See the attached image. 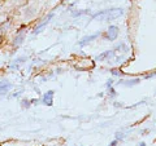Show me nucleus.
<instances>
[{
  "label": "nucleus",
  "mask_w": 156,
  "mask_h": 146,
  "mask_svg": "<svg viewBox=\"0 0 156 146\" xmlns=\"http://www.w3.org/2000/svg\"><path fill=\"white\" fill-rule=\"evenodd\" d=\"M52 17H53V13H50V14H48V16H47L44 19H43V22H42V23H39L38 26H35V28H34L33 34H35V35H37V34H39V32H41V31L43 30V28H44V27L47 26V23L50 22V19H51Z\"/></svg>",
  "instance_id": "423d86ee"
},
{
  "label": "nucleus",
  "mask_w": 156,
  "mask_h": 146,
  "mask_svg": "<svg viewBox=\"0 0 156 146\" xmlns=\"http://www.w3.org/2000/svg\"><path fill=\"white\" fill-rule=\"evenodd\" d=\"M115 51L112 49V51H105V52H103L101 55H99V56H96L95 57V60L96 61H99V62H101V61H108V60H111V58H113L115 57Z\"/></svg>",
  "instance_id": "39448f33"
},
{
  "label": "nucleus",
  "mask_w": 156,
  "mask_h": 146,
  "mask_svg": "<svg viewBox=\"0 0 156 146\" xmlns=\"http://www.w3.org/2000/svg\"><path fill=\"white\" fill-rule=\"evenodd\" d=\"M119 34H120V28L116 25H111L105 32V39L109 41H115L116 39L119 38Z\"/></svg>",
  "instance_id": "f03ea898"
},
{
  "label": "nucleus",
  "mask_w": 156,
  "mask_h": 146,
  "mask_svg": "<svg viewBox=\"0 0 156 146\" xmlns=\"http://www.w3.org/2000/svg\"><path fill=\"white\" fill-rule=\"evenodd\" d=\"M125 134L122 132H116V140H124Z\"/></svg>",
  "instance_id": "f8f14e48"
},
{
  "label": "nucleus",
  "mask_w": 156,
  "mask_h": 146,
  "mask_svg": "<svg viewBox=\"0 0 156 146\" xmlns=\"http://www.w3.org/2000/svg\"><path fill=\"white\" fill-rule=\"evenodd\" d=\"M109 97H116L117 96V93H116V91L113 89V88H112V87H109Z\"/></svg>",
  "instance_id": "ddd939ff"
},
{
  "label": "nucleus",
  "mask_w": 156,
  "mask_h": 146,
  "mask_svg": "<svg viewBox=\"0 0 156 146\" xmlns=\"http://www.w3.org/2000/svg\"><path fill=\"white\" fill-rule=\"evenodd\" d=\"M139 146H146V144L144 142H139Z\"/></svg>",
  "instance_id": "6ab92c4d"
},
{
  "label": "nucleus",
  "mask_w": 156,
  "mask_h": 146,
  "mask_svg": "<svg viewBox=\"0 0 156 146\" xmlns=\"http://www.w3.org/2000/svg\"><path fill=\"white\" fill-rule=\"evenodd\" d=\"M72 146H78V145H72Z\"/></svg>",
  "instance_id": "aec40b11"
},
{
  "label": "nucleus",
  "mask_w": 156,
  "mask_h": 146,
  "mask_svg": "<svg viewBox=\"0 0 156 146\" xmlns=\"http://www.w3.org/2000/svg\"><path fill=\"white\" fill-rule=\"evenodd\" d=\"M30 102L31 101H29V100H23L22 101V106L23 108H29V106H30Z\"/></svg>",
  "instance_id": "4468645a"
},
{
  "label": "nucleus",
  "mask_w": 156,
  "mask_h": 146,
  "mask_svg": "<svg viewBox=\"0 0 156 146\" xmlns=\"http://www.w3.org/2000/svg\"><path fill=\"white\" fill-rule=\"evenodd\" d=\"M13 88V84L8 80H0V95H5Z\"/></svg>",
  "instance_id": "0eeeda50"
},
{
  "label": "nucleus",
  "mask_w": 156,
  "mask_h": 146,
  "mask_svg": "<svg viewBox=\"0 0 156 146\" xmlns=\"http://www.w3.org/2000/svg\"><path fill=\"white\" fill-rule=\"evenodd\" d=\"M112 84H113V80L109 79L108 81H107V87H112Z\"/></svg>",
  "instance_id": "a211bd4d"
},
{
  "label": "nucleus",
  "mask_w": 156,
  "mask_h": 146,
  "mask_svg": "<svg viewBox=\"0 0 156 146\" xmlns=\"http://www.w3.org/2000/svg\"><path fill=\"white\" fill-rule=\"evenodd\" d=\"M117 144H119V140H113V141H112V142H111L108 146H119Z\"/></svg>",
  "instance_id": "f3484780"
},
{
  "label": "nucleus",
  "mask_w": 156,
  "mask_h": 146,
  "mask_svg": "<svg viewBox=\"0 0 156 146\" xmlns=\"http://www.w3.org/2000/svg\"><path fill=\"white\" fill-rule=\"evenodd\" d=\"M116 49H119V51L122 49L124 52H128V47H126V44H124V43H120V44H117Z\"/></svg>",
  "instance_id": "9b49d317"
},
{
  "label": "nucleus",
  "mask_w": 156,
  "mask_h": 146,
  "mask_svg": "<svg viewBox=\"0 0 156 146\" xmlns=\"http://www.w3.org/2000/svg\"><path fill=\"white\" fill-rule=\"evenodd\" d=\"M140 83L139 78H135V79H129V80H119L117 84H121V85H125V87H134L136 84Z\"/></svg>",
  "instance_id": "6e6552de"
},
{
  "label": "nucleus",
  "mask_w": 156,
  "mask_h": 146,
  "mask_svg": "<svg viewBox=\"0 0 156 146\" xmlns=\"http://www.w3.org/2000/svg\"><path fill=\"white\" fill-rule=\"evenodd\" d=\"M87 13H90V12L89 11H78V12L73 11L72 12V16L73 17H80V16H82V14H87Z\"/></svg>",
  "instance_id": "9d476101"
},
{
  "label": "nucleus",
  "mask_w": 156,
  "mask_h": 146,
  "mask_svg": "<svg viewBox=\"0 0 156 146\" xmlns=\"http://www.w3.org/2000/svg\"><path fill=\"white\" fill-rule=\"evenodd\" d=\"M53 96H55V92L47 91L42 97V104L46 105V106H52L53 105Z\"/></svg>",
  "instance_id": "20e7f679"
},
{
  "label": "nucleus",
  "mask_w": 156,
  "mask_h": 146,
  "mask_svg": "<svg viewBox=\"0 0 156 146\" xmlns=\"http://www.w3.org/2000/svg\"><path fill=\"white\" fill-rule=\"evenodd\" d=\"M81 146H82V145H81Z\"/></svg>",
  "instance_id": "412c9836"
},
{
  "label": "nucleus",
  "mask_w": 156,
  "mask_h": 146,
  "mask_svg": "<svg viewBox=\"0 0 156 146\" xmlns=\"http://www.w3.org/2000/svg\"><path fill=\"white\" fill-rule=\"evenodd\" d=\"M112 74H113V75H119V76H121V75L124 74V72H121V71H119V70L113 69V70H112Z\"/></svg>",
  "instance_id": "2eb2a0df"
},
{
  "label": "nucleus",
  "mask_w": 156,
  "mask_h": 146,
  "mask_svg": "<svg viewBox=\"0 0 156 146\" xmlns=\"http://www.w3.org/2000/svg\"><path fill=\"white\" fill-rule=\"evenodd\" d=\"M23 39H25V35H23V34H21V35H18L17 38H14L13 44H14V45H20V44H22Z\"/></svg>",
  "instance_id": "1a4fd4ad"
},
{
  "label": "nucleus",
  "mask_w": 156,
  "mask_h": 146,
  "mask_svg": "<svg viewBox=\"0 0 156 146\" xmlns=\"http://www.w3.org/2000/svg\"><path fill=\"white\" fill-rule=\"evenodd\" d=\"M124 14V9L122 8H111V9H105V11H100L96 12L95 14H92L91 19L92 21H100V22H105V21H113V19L120 18Z\"/></svg>",
  "instance_id": "f257e3e1"
},
{
  "label": "nucleus",
  "mask_w": 156,
  "mask_h": 146,
  "mask_svg": "<svg viewBox=\"0 0 156 146\" xmlns=\"http://www.w3.org/2000/svg\"><path fill=\"white\" fill-rule=\"evenodd\" d=\"M156 76V72H152V74H147V75H144L146 79H150V78H155Z\"/></svg>",
  "instance_id": "dca6fc26"
},
{
  "label": "nucleus",
  "mask_w": 156,
  "mask_h": 146,
  "mask_svg": "<svg viewBox=\"0 0 156 146\" xmlns=\"http://www.w3.org/2000/svg\"><path fill=\"white\" fill-rule=\"evenodd\" d=\"M99 35H100V31H98V32H95V34H92V35H86V36L82 38L80 41H78V45H80L81 48H83V47H86L87 44H90L92 40H95V39L99 36Z\"/></svg>",
  "instance_id": "7ed1b4c3"
}]
</instances>
